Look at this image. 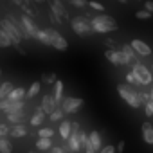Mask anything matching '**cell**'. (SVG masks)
Listing matches in <instances>:
<instances>
[{
  "instance_id": "18",
  "label": "cell",
  "mask_w": 153,
  "mask_h": 153,
  "mask_svg": "<svg viewBox=\"0 0 153 153\" xmlns=\"http://www.w3.org/2000/svg\"><path fill=\"white\" fill-rule=\"evenodd\" d=\"M70 131H72V123H70V121H61V123H59V130H58L59 137H61L63 140H67L68 135H70Z\"/></svg>"
},
{
  "instance_id": "25",
  "label": "cell",
  "mask_w": 153,
  "mask_h": 153,
  "mask_svg": "<svg viewBox=\"0 0 153 153\" xmlns=\"http://www.w3.org/2000/svg\"><path fill=\"white\" fill-rule=\"evenodd\" d=\"M0 153H13V142L7 137H0Z\"/></svg>"
},
{
  "instance_id": "11",
  "label": "cell",
  "mask_w": 153,
  "mask_h": 153,
  "mask_svg": "<svg viewBox=\"0 0 153 153\" xmlns=\"http://www.w3.org/2000/svg\"><path fill=\"white\" fill-rule=\"evenodd\" d=\"M131 49L137 52V54H140V56H151V47L146 43V42H142V40H131Z\"/></svg>"
},
{
  "instance_id": "31",
  "label": "cell",
  "mask_w": 153,
  "mask_h": 153,
  "mask_svg": "<svg viewBox=\"0 0 153 153\" xmlns=\"http://www.w3.org/2000/svg\"><path fill=\"white\" fill-rule=\"evenodd\" d=\"M135 18H137V20H149V18H151V13L146 11V9H140V11L135 13Z\"/></svg>"
},
{
  "instance_id": "15",
  "label": "cell",
  "mask_w": 153,
  "mask_h": 153,
  "mask_svg": "<svg viewBox=\"0 0 153 153\" xmlns=\"http://www.w3.org/2000/svg\"><path fill=\"white\" fill-rule=\"evenodd\" d=\"M29 131H27V126L22 123V124H15L11 130H9V135L15 137V139H20V137H25Z\"/></svg>"
},
{
  "instance_id": "30",
  "label": "cell",
  "mask_w": 153,
  "mask_h": 153,
  "mask_svg": "<svg viewBox=\"0 0 153 153\" xmlns=\"http://www.w3.org/2000/svg\"><path fill=\"white\" fill-rule=\"evenodd\" d=\"M79 146H81V149H85V148L90 146V144H88V135H87L83 130H79Z\"/></svg>"
},
{
  "instance_id": "45",
  "label": "cell",
  "mask_w": 153,
  "mask_h": 153,
  "mask_svg": "<svg viewBox=\"0 0 153 153\" xmlns=\"http://www.w3.org/2000/svg\"><path fill=\"white\" fill-rule=\"evenodd\" d=\"M83 151H85V153H97V151H96V149H92V148H90V146H88V148H85V149H83Z\"/></svg>"
},
{
  "instance_id": "41",
  "label": "cell",
  "mask_w": 153,
  "mask_h": 153,
  "mask_svg": "<svg viewBox=\"0 0 153 153\" xmlns=\"http://www.w3.org/2000/svg\"><path fill=\"white\" fill-rule=\"evenodd\" d=\"M49 153H65V149H63L61 146H51Z\"/></svg>"
},
{
  "instance_id": "42",
  "label": "cell",
  "mask_w": 153,
  "mask_h": 153,
  "mask_svg": "<svg viewBox=\"0 0 153 153\" xmlns=\"http://www.w3.org/2000/svg\"><path fill=\"white\" fill-rule=\"evenodd\" d=\"M105 45H106L108 49H115V40H112V38H106V40H105Z\"/></svg>"
},
{
  "instance_id": "19",
  "label": "cell",
  "mask_w": 153,
  "mask_h": 153,
  "mask_svg": "<svg viewBox=\"0 0 153 153\" xmlns=\"http://www.w3.org/2000/svg\"><path fill=\"white\" fill-rule=\"evenodd\" d=\"M9 101H24L25 99V88H22V87H15L13 90H11V94H9V97H7Z\"/></svg>"
},
{
  "instance_id": "39",
  "label": "cell",
  "mask_w": 153,
  "mask_h": 153,
  "mask_svg": "<svg viewBox=\"0 0 153 153\" xmlns=\"http://www.w3.org/2000/svg\"><path fill=\"white\" fill-rule=\"evenodd\" d=\"M9 130H11V128H9L7 124H0V137H7V135H9Z\"/></svg>"
},
{
  "instance_id": "43",
  "label": "cell",
  "mask_w": 153,
  "mask_h": 153,
  "mask_svg": "<svg viewBox=\"0 0 153 153\" xmlns=\"http://www.w3.org/2000/svg\"><path fill=\"white\" fill-rule=\"evenodd\" d=\"M124 146H126V144H124V140H119V142H117L115 151H117V153H123V151H124Z\"/></svg>"
},
{
  "instance_id": "34",
  "label": "cell",
  "mask_w": 153,
  "mask_h": 153,
  "mask_svg": "<svg viewBox=\"0 0 153 153\" xmlns=\"http://www.w3.org/2000/svg\"><path fill=\"white\" fill-rule=\"evenodd\" d=\"M52 135H54V130L52 128H42L38 131V137H49V139H52Z\"/></svg>"
},
{
  "instance_id": "7",
  "label": "cell",
  "mask_w": 153,
  "mask_h": 153,
  "mask_svg": "<svg viewBox=\"0 0 153 153\" xmlns=\"http://www.w3.org/2000/svg\"><path fill=\"white\" fill-rule=\"evenodd\" d=\"M20 22H22V27H24L27 38H29V40H31V38H36V34H38L40 29H38L36 22L33 20V16H31V15H22V16H20Z\"/></svg>"
},
{
  "instance_id": "48",
  "label": "cell",
  "mask_w": 153,
  "mask_h": 153,
  "mask_svg": "<svg viewBox=\"0 0 153 153\" xmlns=\"http://www.w3.org/2000/svg\"><path fill=\"white\" fill-rule=\"evenodd\" d=\"M117 2H121V4H128V0H117Z\"/></svg>"
},
{
  "instance_id": "21",
  "label": "cell",
  "mask_w": 153,
  "mask_h": 153,
  "mask_svg": "<svg viewBox=\"0 0 153 153\" xmlns=\"http://www.w3.org/2000/svg\"><path fill=\"white\" fill-rule=\"evenodd\" d=\"M51 146H52V139H49V137H40L36 140V149L38 151H49Z\"/></svg>"
},
{
  "instance_id": "4",
  "label": "cell",
  "mask_w": 153,
  "mask_h": 153,
  "mask_svg": "<svg viewBox=\"0 0 153 153\" xmlns=\"http://www.w3.org/2000/svg\"><path fill=\"white\" fill-rule=\"evenodd\" d=\"M83 99L81 97H63L59 101V108L63 110V114H76L81 106H83Z\"/></svg>"
},
{
  "instance_id": "37",
  "label": "cell",
  "mask_w": 153,
  "mask_h": 153,
  "mask_svg": "<svg viewBox=\"0 0 153 153\" xmlns=\"http://www.w3.org/2000/svg\"><path fill=\"white\" fill-rule=\"evenodd\" d=\"M88 6L92 7V9H96V11H105V6L103 4H99V2H96V0H90V2H88Z\"/></svg>"
},
{
  "instance_id": "40",
  "label": "cell",
  "mask_w": 153,
  "mask_h": 153,
  "mask_svg": "<svg viewBox=\"0 0 153 153\" xmlns=\"http://www.w3.org/2000/svg\"><path fill=\"white\" fill-rule=\"evenodd\" d=\"M144 9L153 15V0H146V2H144Z\"/></svg>"
},
{
  "instance_id": "29",
  "label": "cell",
  "mask_w": 153,
  "mask_h": 153,
  "mask_svg": "<svg viewBox=\"0 0 153 153\" xmlns=\"http://www.w3.org/2000/svg\"><path fill=\"white\" fill-rule=\"evenodd\" d=\"M63 115H65V114H63V110L58 106L52 114H49V119H51L52 123H58V121H61V119H63Z\"/></svg>"
},
{
  "instance_id": "9",
  "label": "cell",
  "mask_w": 153,
  "mask_h": 153,
  "mask_svg": "<svg viewBox=\"0 0 153 153\" xmlns=\"http://www.w3.org/2000/svg\"><path fill=\"white\" fill-rule=\"evenodd\" d=\"M51 47H54L56 51H61V52H63V51L68 49V42L54 29V31H52V40H51Z\"/></svg>"
},
{
  "instance_id": "35",
  "label": "cell",
  "mask_w": 153,
  "mask_h": 153,
  "mask_svg": "<svg viewBox=\"0 0 153 153\" xmlns=\"http://www.w3.org/2000/svg\"><path fill=\"white\" fill-rule=\"evenodd\" d=\"M126 83H130V85H137V87H140V83L137 81V78H135V74H133V72H128V74H126Z\"/></svg>"
},
{
  "instance_id": "13",
  "label": "cell",
  "mask_w": 153,
  "mask_h": 153,
  "mask_svg": "<svg viewBox=\"0 0 153 153\" xmlns=\"http://www.w3.org/2000/svg\"><path fill=\"white\" fill-rule=\"evenodd\" d=\"M140 130H142V139H144V142H146V144H153V124L148 123V121H144L142 126H140Z\"/></svg>"
},
{
  "instance_id": "23",
  "label": "cell",
  "mask_w": 153,
  "mask_h": 153,
  "mask_svg": "<svg viewBox=\"0 0 153 153\" xmlns=\"http://www.w3.org/2000/svg\"><path fill=\"white\" fill-rule=\"evenodd\" d=\"M52 97H54L56 103L59 105V101L63 99V81H59V79L54 81V94H52Z\"/></svg>"
},
{
  "instance_id": "44",
  "label": "cell",
  "mask_w": 153,
  "mask_h": 153,
  "mask_svg": "<svg viewBox=\"0 0 153 153\" xmlns=\"http://www.w3.org/2000/svg\"><path fill=\"white\" fill-rule=\"evenodd\" d=\"M13 2H15L16 6H20V7H22V6H24V4L27 2V0H13Z\"/></svg>"
},
{
  "instance_id": "32",
  "label": "cell",
  "mask_w": 153,
  "mask_h": 153,
  "mask_svg": "<svg viewBox=\"0 0 153 153\" xmlns=\"http://www.w3.org/2000/svg\"><path fill=\"white\" fill-rule=\"evenodd\" d=\"M58 78H56V74H43V78H42V81L43 83H47V85H54V81H56Z\"/></svg>"
},
{
  "instance_id": "5",
  "label": "cell",
  "mask_w": 153,
  "mask_h": 153,
  "mask_svg": "<svg viewBox=\"0 0 153 153\" xmlns=\"http://www.w3.org/2000/svg\"><path fill=\"white\" fill-rule=\"evenodd\" d=\"M70 25H72V31L78 34V36H88V34L92 33L90 22L85 20L83 16H76V18H72V20H70Z\"/></svg>"
},
{
  "instance_id": "38",
  "label": "cell",
  "mask_w": 153,
  "mask_h": 153,
  "mask_svg": "<svg viewBox=\"0 0 153 153\" xmlns=\"http://www.w3.org/2000/svg\"><path fill=\"white\" fill-rule=\"evenodd\" d=\"M97 153H115V146H112V144H108V146H103Z\"/></svg>"
},
{
  "instance_id": "6",
  "label": "cell",
  "mask_w": 153,
  "mask_h": 153,
  "mask_svg": "<svg viewBox=\"0 0 153 153\" xmlns=\"http://www.w3.org/2000/svg\"><path fill=\"white\" fill-rule=\"evenodd\" d=\"M0 29H2L9 38H11V42H13V45H18L20 42H22V36H20V33H18V29L15 27V24L9 20V18H4L2 22H0Z\"/></svg>"
},
{
  "instance_id": "2",
  "label": "cell",
  "mask_w": 153,
  "mask_h": 153,
  "mask_svg": "<svg viewBox=\"0 0 153 153\" xmlns=\"http://www.w3.org/2000/svg\"><path fill=\"white\" fill-rule=\"evenodd\" d=\"M131 72L135 74V78H137V81L140 83V87H142V85H151V83H153V74H151V70H149L146 65L135 61Z\"/></svg>"
},
{
  "instance_id": "14",
  "label": "cell",
  "mask_w": 153,
  "mask_h": 153,
  "mask_svg": "<svg viewBox=\"0 0 153 153\" xmlns=\"http://www.w3.org/2000/svg\"><path fill=\"white\" fill-rule=\"evenodd\" d=\"M52 31H54V29H51V27H49V29H40V31H38V34H36V40H38V42H42L43 45H49V47H51Z\"/></svg>"
},
{
  "instance_id": "47",
  "label": "cell",
  "mask_w": 153,
  "mask_h": 153,
  "mask_svg": "<svg viewBox=\"0 0 153 153\" xmlns=\"http://www.w3.org/2000/svg\"><path fill=\"white\" fill-rule=\"evenodd\" d=\"M149 99L153 101V87H151V92H149Z\"/></svg>"
},
{
  "instance_id": "20",
  "label": "cell",
  "mask_w": 153,
  "mask_h": 153,
  "mask_svg": "<svg viewBox=\"0 0 153 153\" xmlns=\"http://www.w3.org/2000/svg\"><path fill=\"white\" fill-rule=\"evenodd\" d=\"M45 121V112L42 110V108H38L34 114H33V117L29 119V123H31V126H40L42 123Z\"/></svg>"
},
{
  "instance_id": "50",
  "label": "cell",
  "mask_w": 153,
  "mask_h": 153,
  "mask_svg": "<svg viewBox=\"0 0 153 153\" xmlns=\"http://www.w3.org/2000/svg\"><path fill=\"white\" fill-rule=\"evenodd\" d=\"M151 74H153V65H151Z\"/></svg>"
},
{
  "instance_id": "3",
  "label": "cell",
  "mask_w": 153,
  "mask_h": 153,
  "mask_svg": "<svg viewBox=\"0 0 153 153\" xmlns=\"http://www.w3.org/2000/svg\"><path fill=\"white\" fill-rule=\"evenodd\" d=\"M117 92H119V96H121L131 108H140V106H142V103H140L139 97H137V92L131 90L130 87H126V85H117Z\"/></svg>"
},
{
  "instance_id": "22",
  "label": "cell",
  "mask_w": 153,
  "mask_h": 153,
  "mask_svg": "<svg viewBox=\"0 0 153 153\" xmlns=\"http://www.w3.org/2000/svg\"><path fill=\"white\" fill-rule=\"evenodd\" d=\"M13 88H15V85L11 81H4L2 85H0V99H7Z\"/></svg>"
},
{
  "instance_id": "49",
  "label": "cell",
  "mask_w": 153,
  "mask_h": 153,
  "mask_svg": "<svg viewBox=\"0 0 153 153\" xmlns=\"http://www.w3.org/2000/svg\"><path fill=\"white\" fill-rule=\"evenodd\" d=\"M59 2H61V4H68V0H59Z\"/></svg>"
},
{
  "instance_id": "24",
  "label": "cell",
  "mask_w": 153,
  "mask_h": 153,
  "mask_svg": "<svg viewBox=\"0 0 153 153\" xmlns=\"http://www.w3.org/2000/svg\"><path fill=\"white\" fill-rule=\"evenodd\" d=\"M18 110H24V101H9L7 99V106H6V114H11V112H18Z\"/></svg>"
},
{
  "instance_id": "17",
  "label": "cell",
  "mask_w": 153,
  "mask_h": 153,
  "mask_svg": "<svg viewBox=\"0 0 153 153\" xmlns=\"http://www.w3.org/2000/svg\"><path fill=\"white\" fill-rule=\"evenodd\" d=\"M25 121V114H24V110H18V112H11V114H7V123H11V124H22Z\"/></svg>"
},
{
  "instance_id": "26",
  "label": "cell",
  "mask_w": 153,
  "mask_h": 153,
  "mask_svg": "<svg viewBox=\"0 0 153 153\" xmlns=\"http://www.w3.org/2000/svg\"><path fill=\"white\" fill-rule=\"evenodd\" d=\"M40 88H42V83H40V81H34V83L29 87V90H25V99H33V97L40 92Z\"/></svg>"
},
{
  "instance_id": "46",
  "label": "cell",
  "mask_w": 153,
  "mask_h": 153,
  "mask_svg": "<svg viewBox=\"0 0 153 153\" xmlns=\"http://www.w3.org/2000/svg\"><path fill=\"white\" fill-rule=\"evenodd\" d=\"M27 2H33V4H43L45 0H27Z\"/></svg>"
},
{
  "instance_id": "36",
  "label": "cell",
  "mask_w": 153,
  "mask_h": 153,
  "mask_svg": "<svg viewBox=\"0 0 153 153\" xmlns=\"http://www.w3.org/2000/svg\"><path fill=\"white\" fill-rule=\"evenodd\" d=\"M68 4L74 6V7H87L88 6L87 0H68Z\"/></svg>"
},
{
  "instance_id": "33",
  "label": "cell",
  "mask_w": 153,
  "mask_h": 153,
  "mask_svg": "<svg viewBox=\"0 0 153 153\" xmlns=\"http://www.w3.org/2000/svg\"><path fill=\"white\" fill-rule=\"evenodd\" d=\"M142 106H144V114H146V115H153V101H151V99L144 101Z\"/></svg>"
},
{
  "instance_id": "8",
  "label": "cell",
  "mask_w": 153,
  "mask_h": 153,
  "mask_svg": "<svg viewBox=\"0 0 153 153\" xmlns=\"http://www.w3.org/2000/svg\"><path fill=\"white\" fill-rule=\"evenodd\" d=\"M105 56L108 58V61L112 65H130V59L128 56L123 52V51H115V49H108L105 52Z\"/></svg>"
},
{
  "instance_id": "28",
  "label": "cell",
  "mask_w": 153,
  "mask_h": 153,
  "mask_svg": "<svg viewBox=\"0 0 153 153\" xmlns=\"http://www.w3.org/2000/svg\"><path fill=\"white\" fill-rule=\"evenodd\" d=\"M9 45H13V42H11V38L0 29V49H4V47H9Z\"/></svg>"
},
{
  "instance_id": "12",
  "label": "cell",
  "mask_w": 153,
  "mask_h": 153,
  "mask_svg": "<svg viewBox=\"0 0 153 153\" xmlns=\"http://www.w3.org/2000/svg\"><path fill=\"white\" fill-rule=\"evenodd\" d=\"M58 106H59V105L56 103V99H54L51 94H45V96H43V99H42V106H40V108L45 112V115H49V114H52Z\"/></svg>"
},
{
  "instance_id": "16",
  "label": "cell",
  "mask_w": 153,
  "mask_h": 153,
  "mask_svg": "<svg viewBox=\"0 0 153 153\" xmlns=\"http://www.w3.org/2000/svg\"><path fill=\"white\" fill-rule=\"evenodd\" d=\"M88 144H90V148L92 149H96V151H99L103 146H101V135H99V131H90L88 133Z\"/></svg>"
},
{
  "instance_id": "51",
  "label": "cell",
  "mask_w": 153,
  "mask_h": 153,
  "mask_svg": "<svg viewBox=\"0 0 153 153\" xmlns=\"http://www.w3.org/2000/svg\"><path fill=\"white\" fill-rule=\"evenodd\" d=\"M0 74H2V70H0Z\"/></svg>"
},
{
  "instance_id": "10",
  "label": "cell",
  "mask_w": 153,
  "mask_h": 153,
  "mask_svg": "<svg viewBox=\"0 0 153 153\" xmlns=\"http://www.w3.org/2000/svg\"><path fill=\"white\" fill-rule=\"evenodd\" d=\"M49 4H51V13H54L56 16H59L63 22L68 18V13L65 9V4H61L59 0H49Z\"/></svg>"
},
{
  "instance_id": "27",
  "label": "cell",
  "mask_w": 153,
  "mask_h": 153,
  "mask_svg": "<svg viewBox=\"0 0 153 153\" xmlns=\"http://www.w3.org/2000/svg\"><path fill=\"white\" fill-rule=\"evenodd\" d=\"M121 51H123V52H124V54L128 56L130 63L133 65V63H135V59H137V52H135V51L131 49V45H130V43H128V45H123V49H121Z\"/></svg>"
},
{
  "instance_id": "1",
  "label": "cell",
  "mask_w": 153,
  "mask_h": 153,
  "mask_svg": "<svg viewBox=\"0 0 153 153\" xmlns=\"http://www.w3.org/2000/svg\"><path fill=\"white\" fill-rule=\"evenodd\" d=\"M90 29L92 33H99V34H106V33H112V31H117V24L112 16L108 15H99V16H94L90 20Z\"/></svg>"
}]
</instances>
